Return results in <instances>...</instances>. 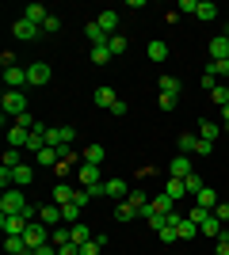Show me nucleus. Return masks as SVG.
<instances>
[{
    "label": "nucleus",
    "instance_id": "nucleus-1",
    "mask_svg": "<svg viewBox=\"0 0 229 255\" xmlns=\"http://www.w3.org/2000/svg\"><path fill=\"white\" fill-rule=\"evenodd\" d=\"M27 210H31V202L19 194V187H8V191L0 194V213H23L27 217Z\"/></svg>",
    "mask_w": 229,
    "mask_h": 255
},
{
    "label": "nucleus",
    "instance_id": "nucleus-2",
    "mask_svg": "<svg viewBox=\"0 0 229 255\" xmlns=\"http://www.w3.org/2000/svg\"><path fill=\"white\" fill-rule=\"evenodd\" d=\"M0 107H4V122H15L19 115H27V96L23 92H4V99H0Z\"/></svg>",
    "mask_w": 229,
    "mask_h": 255
},
{
    "label": "nucleus",
    "instance_id": "nucleus-3",
    "mask_svg": "<svg viewBox=\"0 0 229 255\" xmlns=\"http://www.w3.org/2000/svg\"><path fill=\"white\" fill-rule=\"evenodd\" d=\"M27 217L23 213H0V229H4V236H23L27 233Z\"/></svg>",
    "mask_w": 229,
    "mask_h": 255
},
{
    "label": "nucleus",
    "instance_id": "nucleus-4",
    "mask_svg": "<svg viewBox=\"0 0 229 255\" xmlns=\"http://www.w3.org/2000/svg\"><path fill=\"white\" fill-rule=\"evenodd\" d=\"M23 84H31V80H27V69H19V65L4 69V92H23Z\"/></svg>",
    "mask_w": 229,
    "mask_h": 255
},
{
    "label": "nucleus",
    "instance_id": "nucleus-5",
    "mask_svg": "<svg viewBox=\"0 0 229 255\" xmlns=\"http://www.w3.org/2000/svg\"><path fill=\"white\" fill-rule=\"evenodd\" d=\"M23 240H27V248H31V252H38L42 244H50V229H46V225H27Z\"/></svg>",
    "mask_w": 229,
    "mask_h": 255
},
{
    "label": "nucleus",
    "instance_id": "nucleus-6",
    "mask_svg": "<svg viewBox=\"0 0 229 255\" xmlns=\"http://www.w3.org/2000/svg\"><path fill=\"white\" fill-rule=\"evenodd\" d=\"M50 76H54V69L46 61H34V65H27V80H31V88H42V84H50Z\"/></svg>",
    "mask_w": 229,
    "mask_h": 255
},
{
    "label": "nucleus",
    "instance_id": "nucleus-7",
    "mask_svg": "<svg viewBox=\"0 0 229 255\" xmlns=\"http://www.w3.org/2000/svg\"><path fill=\"white\" fill-rule=\"evenodd\" d=\"M76 179H80V187H84V191L103 187V183H99V164H80V168H76Z\"/></svg>",
    "mask_w": 229,
    "mask_h": 255
},
{
    "label": "nucleus",
    "instance_id": "nucleus-8",
    "mask_svg": "<svg viewBox=\"0 0 229 255\" xmlns=\"http://www.w3.org/2000/svg\"><path fill=\"white\" fill-rule=\"evenodd\" d=\"M38 31H42V27H34V23H31V19H23V15L11 23V34H15L19 42H31V38H38Z\"/></svg>",
    "mask_w": 229,
    "mask_h": 255
},
{
    "label": "nucleus",
    "instance_id": "nucleus-9",
    "mask_svg": "<svg viewBox=\"0 0 229 255\" xmlns=\"http://www.w3.org/2000/svg\"><path fill=\"white\" fill-rule=\"evenodd\" d=\"M168 175H172V179H187V175H191V156L176 152V156L168 160Z\"/></svg>",
    "mask_w": 229,
    "mask_h": 255
},
{
    "label": "nucleus",
    "instance_id": "nucleus-10",
    "mask_svg": "<svg viewBox=\"0 0 229 255\" xmlns=\"http://www.w3.org/2000/svg\"><path fill=\"white\" fill-rule=\"evenodd\" d=\"M103 194L115 198V202H126V198H130V183H126V179H107V183H103Z\"/></svg>",
    "mask_w": 229,
    "mask_h": 255
},
{
    "label": "nucleus",
    "instance_id": "nucleus-11",
    "mask_svg": "<svg viewBox=\"0 0 229 255\" xmlns=\"http://www.w3.org/2000/svg\"><path fill=\"white\" fill-rule=\"evenodd\" d=\"M38 221H42L46 229H50V225H54V229H57V225H65V217H61V206H57V202L38 206Z\"/></svg>",
    "mask_w": 229,
    "mask_h": 255
},
{
    "label": "nucleus",
    "instance_id": "nucleus-12",
    "mask_svg": "<svg viewBox=\"0 0 229 255\" xmlns=\"http://www.w3.org/2000/svg\"><path fill=\"white\" fill-rule=\"evenodd\" d=\"M27 145H31V129H23V126L11 122V129H8V149H27Z\"/></svg>",
    "mask_w": 229,
    "mask_h": 255
},
{
    "label": "nucleus",
    "instance_id": "nucleus-13",
    "mask_svg": "<svg viewBox=\"0 0 229 255\" xmlns=\"http://www.w3.org/2000/svg\"><path fill=\"white\" fill-rule=\"evenodd\" d=\"M84 38H88V42H92V46H107V42H111V34L103 31V27H99L96 19H92V23H88V27H84Z\"/></svg>",
    "mask_w": 229,
    "mask_h": 255
},
{
    "label": "nucleus",
    "instance_id": "nucleus-14",
    "mask_svg": "<svg viewBox=\"0 0 229 255\" xmlns=\"http://www.w3.org/2000/svg\"><path fill=\"white\" fill-rule=\"evenodd\" d=\"M222 133H226V129H222L218 122H210V118H203V122H199V137H203V141H210V145H214V141H218Z\"/></svg>",
    "mask_w": 229,
    "mask_h": 255
},
{
    "label": "nucleus",
    "instance_id": "nucleus-15",
    "mask_svg": "<svg viewBox=\"0 0 229 255\" xmlns=\"http://www.w3.org/2000/svg\"><path fill=\"white\" fill-rule=\"evenodd\" d=\"M31 179H34V168H31V164L11 168V187H31Z\"/></svg>",
    "mask_w": 229,
    "mask_h": 255
},
{
    "label": "nucleus",
    "instance_id": "nucleus-16",
    "mask_svg": "<svg viewBox=\"0 0 229 255\" xmlns=\"http://www.w3.org/2000/svg\"><path fill=\"white\" fill-rule=\"evenodd\" d=\"M210 61H229V38H210Z\"/></svg>",
    "mask_w": 229,
    "mask_h": 255
},
{
    "label": "nucleus",
    "instance_id": "nucleus-17",
    "mask_svg": "<svg viewBox=\"0 0 229 255\" xmlns=\"http://www.w3.org/2000/svg\"><path fill=\"white\" fill-rule=\"evenodd\" d=\"M23 19H31L34 27H42V23L50 19V11H46L42 4H27V8H23Z\"/></svg>",
    "mask_w": 229,
    "mask_h": 255
},
{
    "label": "nucleus",
    "instance_id": "nucleus-18",
    "mask_svg": "<svg viewBox=\"0 0 229 255\" xmlns=\"http://www.w3.org/2000/svg\"><path fill=\"white\" fill-rule=\"evenodd\" d=\"M69 236H73V244L80 248V244H88V240H96V233H92V229H88V225H69Z\"/></svg>",
    "mask_w": 229,
    "mask_h": 255
},
{
    "label": "nucleus",
    "instance_id": "nucleus-19",
    "mask_svg": "<svg viewBox=\"0 0 229 255\" xmlns=\"http://www.w3.org/2000/svg\"><path fill=\"white\" fill-rule=\"evenodd\" d=\"M4 252L8 255H31V248H27L23 236H4Z\"/></svg>",
    "mask_w": 229,
    "mask_h": 255
},
{
    "label": "nucleus",
    "instance_id": "nucleus-20",
    "mask_svg": "<svg viewBox=\"0 0 229 255\" xmlns=\"http://www.w3.org/2000/svg\"><path fill=\"white\" fill-rule=\"evenodd\" d=\"M96 103H99V107H107V111H111V107L119 103V96H115V88L99 84V88H96Z\"/></svg>",
    "mask_w": 229,
    "mask_h": 255
},
{
    "label": "nucleus",
    "instance_id": "nucleus-21",
    "mask_svg": "<svg viewBox=\"0 0 229 255\" xmlns=\"http://www.w3.org/2000/svg\"><path fill=\"white\" fill-rule=\"evenodd\" d=\"M99 27H103V31L107 34H119V11H99Z\"/></svg>",
    "mask_w": 229,
    "mask_h": 255
},
{
    "label": "nucleus",
    "instance_id": "nucleus-22",
    "mask_svg": "<svg viewBox=\"0 0 229 255\" xmlns=\"http://www.w3.org/2000/svg\"><path fill=\"white\" fill-rule=\"evenodd\" d=\"M195 202H199V206H207V210H214L222 198H218V191H214V187H203V191L195 194Z\"/></svg>",
    "mask_w": 229,
    "mask_h": 255
},
{
    "label": "nucleus",
    "instance_id": "nucleus-23",
    "mask_svg": "<svg viewBox=\"0 0 229 255\" xmlns=\"http://www.w3.org/2000/svg\"><path fill=\"white\" fill-rule=\"evenodd\" d=\"M164 194H168V198H172V202H176V198H184V194H187L184 179H172V175H168V183H164Z\"/></svg>",
    "mask_w": 229,
    "mask_h": 255
},
{
    "label": "nucleus",
    "instance_id": "nucleus-24",
    "mask_svg": "<svg viewBox=\"0 0 229 255\" xmlns=\"http://www.w3.org/2000/svg\"><path fill=\"white\" fill-rule=\"evenodd\" d=\"M73 194H76V187H69V183H57V187H54V202H57V206H65V202H73Z\"/></svg>",
    "mask_w": 229,
    "mask_h": 255
},
{
    "label": "nucleus",
    "instance_id": "nucleus-25",
    "mask_svg": "<svg viewBox=\"0 0 229 255\" xmlns=\"http://www.w3.org/2000/svg\"><path fill=\"white\" fill-rule=\"evenodd\" d=\"M38 164H42V168H57V164H61V152H57V149H50V145H46V149L38 152Z\"/></svg>",
    "mask_w": 229,
    "mask_h": 255
},
{
    "label": "nucleus",
    "instance_id": "nucleus-26",
    "mask_svg": "<svg viewBox=\"0 0 229 255\" xmlns=\"http://www.w3.org/2000/svg\"><path fill=\"white\" fill-rule=\"evenodd\" d=\"M103 160H107V149H103V145H88L84 149V164H103Z\"/></svg>",
    "mask_w": 229,
    "mask_h": 255
},
{
    "label": "nucleus",
    "instance_id": "nucleus-27",
    "mask_svg": "<svg viewBox=\"0 0 229 255\" xmlns=\"http://www.w3.org/2000/svg\"><path fill=\"white\" fill-rule=\"evenodd\" d=\"M126 202H130V206H134V210L142 213V210H145V206H149V202H153V198H149V194H145V191H138V187H130V198H126Z\"/></svg>",
    "mask_w": 229,
    "mask_h": 255
},
{
    "label": "nucleus",
    "instance_id": "nucleus-28",
    "mask_svg": "<svg viewBox=\"0 0 229 255\" xmlns=\"http://www.w3.org/2000/svg\"><path fill=\"white\" fill-rule=\"evenodd\" d=\"M153 213H161V217H164V213H172L176 210V202H172V198H168V194H157V198H153Z\"/></svg>",
    "mask_w": 229,
    "mask_h": 255
},
{
    "label": "nucleus",
    "instance_id": "nucleus-29",
    "mask_svg": "<svg viewBox=\"0 0 229 255\" xmlns=\"http://www.w3.org/2000/svg\"><path fill=\"white\" fill-rule=\"evenodd\" d=\"M145 53H149V61L161 65L164 57H168V42H149V46H145Z\"/></svg>",
    "mask_w": 229,
    "mask_h": 255
},
{
    "label": "nucleus",
    "instance_id": "nucleus-30",
    "mask_svg": "<svg viewBox=\"0 0 229 255\" xmlns=\"http://www.w3.org/2000/svg\"><path fill=\"white\" fill-rule=\"evenodd\" d=\"M50 244H54V248L73 244V236H69V225H65V229H61V225H57V229H50Z\"/></svg>",
    "mask_w": 229,
    "mask_h": 255
},
{
    "label": "nucleus",
    "instance_id": "nucleus-31",
    "mask_svg": "<svg viewBox=\"0 0 229 255\" xmlns=\"http://www.w3.org/2000/svg\"><path fill=\"white\" fill-rule=\"evenodd\" d=\"M161 96H176L180 99V80H176V76H168V73L161 76Z\"/></svg>",
    "mask_w": 229,
    "mask_h": 255
},
{
    "label": "nucleus",
    "instance_id": "nucleus-32",
    "mask_svg": "<svg viewBox=\"0 0 229 255\" xmlns=\"http://www.w3.org/2000/svg\"><path fill=\"white\" fill-rule=\"evenodd\" d=\"M199 19H203V23L218 19V4H210V0H199Z\"/></svg>",
    "mask_w": 229,
    "mask_h": 255
},
{
    "label": "nucleus",
    "instance_id": "nucleus-33",
    "mask_svg": "<svg viewBox=\"0 0 229 255\" xmlns=\"http://www.w3.org/2000/svg\"><path fill=\"white\" fill-rule=\"evenodd\" d=\"M80 210H84V206H76V202H65V206H61V217H65V225H76V221H80Z\"/></svg>",
    "mask_w": 229,
    "mask_h": 255
},
{
    "label": "nucleus",
    "instance_id": "nucleus-34",
    "mask_svg": "<svg viewBox=\"0 0 229 255\" xmlns=\"http://www.w3.org/2000/svg\"><path fill=\"white\" fill-rule=\"evenodd\" d=\"M126 46H130V38L126 34H111V42H107V50L119 57V53H126Z\"/></svg>",
    "mask_w": 229,
    "mask_h": 255
},
{
    "label": "nucleus",
    "instance_id": "nucleus-35",
    "mask_svg": "<svg viewBox=\"0 0 229 255\" xmlns=\"http://www.w3.org/2000/svg\"><path fill=\"white\" fill-rule=\"evenodd\" d=\"M88 57H92V65H107L115 53H111L107 46H92V53H88Z\"/></svg>",
    "mask_w": 229,
    "mask_h": 255
},
{
    "label": "nucleus",
    "instance_id": "nucleus-36",
    "mask_svg": "<svg viewBox=\"0 0 229 255\" xmlns=\"http://www.w3.org/2000/svg\"><path fill=\"white\" fill-rule=\"evenodd\" d=\"M199 233H207V236H214V240H218V236H222V221L214 217V213H210L207 221H203V229H199Z\"/></svg>",
    "mask_w": 229,
    "mask_h": 255
},
{
    "label": "nucleus",
    "instance_id": "nucleus-37",
    "mask_svg": "<svg viewBox=\"0 0 229 255\" xmlns=\"http://www.w3.org/2000/svg\"><path fill=\"white\" fill-rule=\"evenodd\" d=\"M195 145H199V133H180V152H184V156H191Z\"/></svg>",
    "mask_w": 229,
    "mask_h": 255
},
{
    "label": "nucleus",
    "instance_id": "nucleus-38",
    "mask_svg": "<svg viewBox=\"0 0 229 255\" xmlns=\"http://www.w3.org/2000/svg\"><path fill=\"white\" fill-rule=\"evenodd\" d=\"M103 244H107V236L99 233L96 240H88V244H80V255H99V248H103Z\"/></svg>",
    "mask_w": 229,
    "mask_h": 255
},
{
    "label": "nucleus",
    "instance_id": "nucleus-39",
    "mask_svg": "<svg viewBox=\"0 0 229 255\" xmlns=\"http://www.w3.org/2000/svg\"><path fill=\"white\" fill-rule=\"evenodd\" d=\"M184 187H187V194H191V198H195V194L203 191V187H207V183H203V175H195V171H191V175H187V179H184Z\"/></svg>",
    "mask_w": 229,
    "mask_h": 255
},
{
    "label": "nucleus",
    "instance_id": "nucleus-40",
    "mask_svg": "<svg viewBox=\"0 0 229 255\" xmlns=\"http://www.w3.org/2000/svg\"><path fill=\"white\" fill-rule=\"evenodd\" d=\"M176 233H180V240H191V236L199 233V225L191 221V217H184V221H180V229H176Z\"/></svg>",
    "mask_w": 229,
    "mask_h": 255
},
{
    "label": "nucleus",
    "instance_id": "nucleus-41",
    "mask_svg": "<svg viewBox=\"0 0 229 255\" xmlns=\"http://www.w3.org/2000/svg\"><path fill=\"white\" fill-rule=\"evenodd\" d=\"M210 213H214V210H207V206H191V213H187V217H191V221H195L199 225V229H203V221H207V217H210Z\"/></svg>",
    "mask_w": 229,
    "mask_h": 255
},
{
    "label": "nucleus",
    "instance_id": "nucleus-42",
    "mask_svg": "<svg viewBox=\"0 0 229 255\" xmlns=\"http://www.w3.org/2000/svg\"><path fill=\"white\" fill-rule=\"evenodd\" d=\"M115 217H119V221H134V217H142V213L134 210L130 202H119V210H115Z\"/></svg>",
    "mask_w": 229,
    "mask_h": 255
},
{
    "label": "nucleus",
    "instance_id": "nucleus-43",
    "mask_svg": "<svg viewBox=\"0 0 229 255\" xmlns=\"http://www.w3.org/2000/svg\"><path fill=\"white\" fill-rule=\"evenodd\" d=\"M210 103H214V107H226V103H229V88H226V84H218L214 92H210Z\"/></svg>",
    "mask_w": 229,
    "mask_h": 255
},
{
    "label": "nucleus",
    "instance_id": "nucleus-44",
    "mask_svg": "<svg viewBox=\"0 0 229 255\" xmlns=\"http://www.w3.org/2000/svg\"><path fill=\"white\" fill-rule=\"evenodd\" d=\"M157 236H161V244H176V240H180V233H176L172 225H164V229H161Z\"/></svg>",
    "mask_w": 229,
    "mask_h": 255
},
{
    "label": "nucleus",
    "instance_id": "nucleus-45",
    "mask_svg": "<svg viewBox=\"0 0 229 255\" xmlns=\"http://www.w3.org/2000/svg\"><path fill=\"white\" fill-rule=\"evenodd\" d=\"M214 255H229V236H226V229H222V236L214 240Z\"/></svg>",
    "mask_w": 229,
    "mask_h": 255
},
{
    "label": "nucleus",
    "instance_id": "nucleus-46",
    "mask_svg": "<svg viewBox=\"0 0 229 255\" xmlns=\"http://www.w3.org/2000/svg\"><path fill=\"white\" fill-rule=\"evenodd\" d=\"M23 160H19V149H8L4 152V168H19Z\"/></svg>",
    "mask_w": 229,
    "mask_h": 255
},
{
    "label": "nucleus",
    "instance_id": "nucleus-47",
    "mask_svg": "<svg viewBox=\"0 0 229 255\" xmlns=\"http://www.w3.org/2000/svg\"><path fill=\"white\" fill-rule=\"evenodd\" d=\"M61 31V19H57V15H50V19L42 23V34H57Z\"/></svg>",
    "mask_w": 229,
    "mask_h": 255
},
{
    "label": "nucleus",
    "instance_id": "nucleus-48",
    "mask_svg": "<svg viewBox=\"0 0 229 255\" xmlns=\"http://www.w3.org/2000/svg\"><path fill=\"white\" fill-rule=\"evenodd\" d=\"M199 84L207 88V96H210V92H214V88H218V76H214V73H203V80H199Z\"/></svg>",
    "mask_w": 229,
    "mask_h": 255
},
{
    "label": "nucleus",
    "instance_id": "nucleus-49",
    "mask_svg": "<svg viewBox=\"0 0 229 255\" xmlns=\"http://www.w3.org/2000/svg\"><path fill=\"white\" fill-rule=\"evenodd\" d=\"M15 126H23V129H34L38 122H34V115L27 111V115H19V118H15Z\"/></svg>",
    "mask_w": 229,
    "mask_h": 255
},
{
    "label": "nucleus",
    "instance_id": "nucleus-50",
    "mask_svg": "<svg viewBox=\"0 0 229 255\" xmlns=\"http://www.w3.org/2000/svg\"><path fill=\"white\" fill-rule=\"evenodd\" d=\"M210 152H214V145H210V141H203V137H199V145H195V156H210Z\"/></svg>",
    "mask_w": 229,
    "mask_h": 255
},
{
    "label": "nucleus",
    "instance_id": "nucleus-51",
    "mask_svg": "<svg viewBox=\"0 0 229 255\" xmlns=\"http://www.w3.org/2000/svg\"><path fill=\"white\" fill-rule=\"evenodd\" d=\"M214 217H218V221H229V202H218V206H214Z\"/></svg>",
    "mask_w": 229,
    "mask_h": 255
},
{
    "label": "nucleus",
    "instance_id": "nucleus-52",
    "mask_svg": "<svg viewBox=\"0 0 229 255\" xmlns=\"http://www.w3.org/2000/svg\"><path fill=\"white\" fill-rule=\"evenodd\" d=\"M0 187H4V191L11 187V168H4V164H0Z\"/></svg>",
    "mask_w": 229,
    "mask_h": 255
},
{
    "label": "nucleus",
    "instance_id": "nucleus-53",
    "mask_svg": "<svg viewBox=\"0 0 229 255\" xmlns=\"http://www.w3.org/2000/svg\"><path fill=\"white\" fill-rule=\"evenodd\" d=\"M180 11H191V15H199V0H180Z\"/></svg>",
    "mask_w": 229,
    "mask_h": 255
},
{
    "label": "nucleus",
    "instance_id": "nucleus-54",
    "mask_svg": "<svg viewBox=\"0 0 229 255\" xmlns=\"http://www.w3.org/2000/svg\"><path fill=\"white\" fill-rule=\"evenodd\" d=\"M176 103H180L176 96H161V111H176Z\"/></svg>",
    "mask_w": 229,
    "mask_h": 255
},
{
    "label": "nucleus",
    "instance_id": "nucleus-55",
    "mask_svg": "<svg viewBox=\"0 0 229 255\" xmlns=\"http://www.w3.org/2000/svg\"><path fill=\"white\" fill-rule=\"evenodd\" d=\"M57 255H80V248H76V244H61V248H57Z\"/></svg>",
    "mask_w": 229,
    "mask_h": 255
},
{
    "label": "nucleus",
    "instance_id": "nucleus-56",
    "mask_svg": "<svg viewBox=\"0 0 229 255\" xmlns=\"http://www.w3.org/2000/svg\"><path fill=\"white\" fill-rule=\"evenodd\" d=\"M126 111H130V107L122 103V99H119V103H115V107H111V115H115V118H122V115H126Z\"/></svg>",
    "mask_w": 229,
    "mask_h": 255
},
{
    "label": "nucleus",
    "instance_id": "nucleus-57",
    "mask_svg": "<svg viewBox=\"0 0 229 255\" xmlns=\"http://www.w3.org/2000/svg\"><path fill=\"white\" fill-rule=\"evenodd\" d=\"M31 255H57V248H54V244H42L38 252H31Z\"/></svg>",
    "mask_w": 229,
    "mask_h": 255
},
{
    "label": "nucleus",
    "instance_id": "nucleus-58",
    "mask_svg": "<svg viewBox=\"0 0 229 255\" xmlns=\"http://www.w3.org/2000/svg\"><path fill=\"white\" fill-rule=\"evenodd\" d=\"M226 122H229V103L222 107V126H226Z\"/></svg>",
    "mask_w": 229,
    "mask_h": 255
},
{
    "label": "nucleus",
    "instance_id": "nucleus-59",
    "mask_svg": "<svg viewBox=\"0 0 229 255\" xmlns=\"http://www.w3.org/2000/svg\"><path fill=\"white\" fill-rule=\"evenodd\" d=\"M222 38H229V19H226V23H222Z\"/></svg>",
    "mask_w": 229,
    "mask_h": 255
},
{
    "label": "nucleus",
    "instance_id": "nucleus-60",
    "mask_svg": "<svg viewBox=\"0 0 229 255\" xmlns=\"http://www.w3.org/2000/svg\"><path fill=\"white\" fill-rule=\"evenodd\" d=\"M222 129H226V137H229V122H226V126H222Z\"/></svg>",
    "mask_w": 229,
    "mask_h": 255
},
{
    "label": "nucleus",
    "instance_id": "nucleus-61",
    "mask_svg": "<svg viewBox=\"0 0 229 255\" xmlns=\"http://www.w3.org/2000/svg\"><path fill=\"white\" fill-rule=\"evenodd\" d=\"M226 236H229V229H226Z\"/></svg>",
    "mask_w": 229,
    "mask_h": 255
},
{
    "label": "nucleus",
    "instance_id": "nucleus-62",
    "mask_svg": "<svg viewBox=\"0 0 229 255\" xmlns=\"http://www.w3.org/2000/svg\"><path fill=\"white\" fill-rule=\"evenodd\" d=\"M226 88H229V84H226Z\"/></svg>",
    "mask_w": 229,
    "mask_h": 255
}]
</instances>
